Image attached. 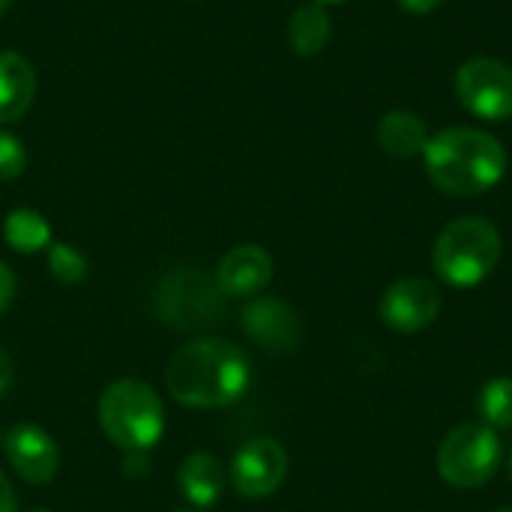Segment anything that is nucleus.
<instances>
[{
	"label": "nucleus",
	"mask_w": 512,
	"mask_h": 512,
	"mask_svg": "<svg viewBox=\"0 0 512 512\" xmlns=\"http://www.w3.org/2000/svg\"><path fill=\"white\" fill-rule=\"evenodd\" d=\"M252 381L249 357L228 339L204 336L177 348L165 369V387L174 402L195 411L234 405Z\"/></svg>",
	"instance_id": "obj_1"
},
{
	"label": "nucleus",
	"mask_w": 512,
	"mask_h": 512,
	"mask_svg": "<svg viewBox=\"0 0 512 512\" xmlns=\"http://www.w3.org/2000/svg\"><path fill=\"white\" fill-rule=\"evenodd\" d=\"M426 171L432 183L456 198L483 195L495 189L507 174V150L498 138L480 129H444L429 138Z\"/></svg>",
	"instance_id": "obj_2"
},
{
	"label": "nucleus",
	"mask_w": 512,
	"mask_h": 512,
	"mask_svg": "<svg viewBox=\"0 0 512 512\" xmlns=\"http://www.w3.org/2000/svg\"><path fill=\"white\" fill-rule=\"evenodd\" d=\"M96 417L105 438L123 453H147L165 435V405L159 393L138 378L108 384L99 396Z\"/></svg>",
	"instance_id": "obj_3"
},
{
	"label": "nucleus",
	"mask_w": 512,
	"mask_h": 512,
	"mask_svg": "<svg viewBox=\"0 0 512 512\" xmlns=\"http://www.w3.org/2000/svg\"><path fill=\"white\" fill-rule=\"evenodd\" d=\"M501 234L489 219L465 216L450 222L432 249V267L438 279L453 288H477L501 261Z\"/></svg>",
	"instance_id": "obj_4"
},
{
	"label": "nucleus",
	"mask_w": 512,
	"mask_h": 512,
	"mask_svg": "<svg viewBox=\"0 0 512 512\" xmlns=\"http://www.w3.org/2000/svg\"><path fill=\"white\" fill-rule=\"evenodd\" d=\"M225 294L216 279L201 270H174L159 285V318L174 330H207L225 315Z\"/></svg>",
	"instance_id": "obj_5"
},
{
	"label": "nucleus",
	"mask_w": 512,
	"mask_h": 512,
	"mask_svg": "<svg viewBox=\"0 0 512 512\" xmlns=\"http://www.w3.org/2000/svg\"><path fill=\"white\" fill-rule=\"evenodd\" d=\"M438 474L453 489L486 486L501 465V441L486 423H465L453 429L438 447Z\"/></svg>",
	"instance_id": "obj_6"
},
{
	"label": "nucleus",
	"mask_w": 512,
	"mask_h": 512,
	"mask_svg": "<svg viewBox=\"0 0 512 512\" xmlns=\"http://www.w3.org/2000/svg\"><path fill=\"white\" fill-rule=\"evenodd\" d=\"M459 102L480 120L512 117V69L495 57H474L459 66L456 75Z\"/></svg>",
	"instance_id": "obj_7"
},
{
	"label": "nucleus",
	"mask_w": 512,
	"mask_h": 512,
	"mask_svg": "<svg viewBox=\"0 0 512 512\" xmlns=\"http://www.w3.org/2000/svg\"><path fill=\"white\" fill-rule=\"evenodd\" d=\"M288 477V450L273 438H252L246 441L228 468V480L237 495L261 501L282 489Z\"/></svg>",
	"instance_id": "obj_8"
},
{
	"label": "nucleus",
	"mask_w": 512,
	"mask_h": 512,
	"mask_svg": "<svg viewBox=\"0 0 512 512\" xmlns=\"http://www.w3.org/2000/svg\"><path fill=\"white\" fill-rule=\"evenodd\" d=\"M444 309V297L438 291L435 282L420 279V276H408L393 282L384 297H381V321L393 330V333H423L429 330L438 315Z\"/></svg>",
	"instance_id": "obj_9"
},
{
	"label": "nucleus",
	"mask_w": 512,
	"mask_h": 512,
	"mask_svg": "<svg viewBox=\"0 0 512 512\" xmlns=\"http://www.w3.org/2000/svg\"><path fill=\"white\" fill-rule=\"evenodd\" d=\"M0 447L6 453L12 471L30 486H45L60 471V450L42 426L18 423L3 435Z\"/></svg>",
	"instance_id": "obj_10"
},
{
	"label": "nucleus",
	"mask_w": 512,
	"mask_h": 512,
	"mask_svg": "<svg viewBox=\"0 0 512 512\" xmlns=\"http://www.w3.org/2000/svg\"><path fill=\"white\" fill-rule=\"evenodd\" d=\"M240 327L258 348L270 354H288L300 345V318L276 297H252L240 315Z\"/></svg>",
	"instance_id": "obj_11"
},
{
	"label": "nucleus",
	"mask_w": 512,
	"mask_h": 512,
	"mask_svg": "<svg viewBox=\"0 0 512 512\" xmlns=\"http://www.w3.org/2000/svg\"><path fill=\"white\" fill-rule=\"evenodd\" d=\"M273 279V258L264 246L255 243H243L234 246L216 270V282L222 288L225 297L234 300H252L258 297Z\"/></svg>",
	"instance_id": "obj_12"
},
{
	"label": "nucleus",
	"mask_w": 512,
	"mask_h": 512,
	"mask_svg": "<svg viewBox=\"0 0 512 512\" xmlns=\"http://www.w3.org/2000/svg\"><path fill=\"white\" fill-rule=\"evenodd\" d=\"M177 486H180V495L195 510H207L222 498L225 468L213 453H192L183 459V465L177 471Z\"/></svg>",
	"instance_id": "obj_13"
},
{
	"label": "nucleus",
	"mask_w": 512,
	"mask_h": 512,
	"mask_svg": "<svg viewBox=\"0 0 512 512\" xmlns=\"http://www.w3.org/2000/svg\"><path fill=\"white\" fill-rule=\"evenodd\" d=\"M33 93V66L15 51H0V123H18L27 114Z\"/></svg>",
	"instance_id": "obj_14"
},
{
	"label": "nucleus",
	"mask_w": 512,
	"mask_h": 512,
	"mask_svg": "<svg viewBox=\"0 0 512 512\" xmlns=\"http://www.w3.org/2000/svg\"><path fill=\"white\" fill-rule=\"evenodd\" d=\"M378 141H381L384 153H390L396 159H411V156H420L426 150L429 132L417 114L387 111L378 123Z\"/></svg>",
	"instance_id": "obj_15"
},
{
	"label": "nucleus",
	"mask_w": 512,
	"mask_h": 512,
	"mask_svg": "<svg viewBox=\"0 0 512 512\" xmlns=\"http://www.w3.org/2000/svg\"><path fill=\"white\" fill-rule=\"evenodd\" d=\"M288 42L300 57H312L327 48L330 42V15L321 3L300 6L288 21Z\"/></svg>",
	"instance_id": "obj_16"
},
{
	"label": "nucleus",
	"mask_w": 512,
	"mask_h": 512,
	"mask_svg": "<svg viewBox=\"0 0 512 512\" xmlns=\"http://www.w3.org/2000/svg\"><path fill=\"white\" fill-rule=\"evenodd\" d=\"M3 237L15 252L33 255L51 246V225L42 213L30 207H18L3 219Z\"/></svg>",
	"instance_id": "obj_17"
},
{
	"label": "nucleus",
	"mask_w": 512,
	"mask_h": 512,
	"mask_svg": "<svg viewBox=\"0 0 512 512\" xmlns=\"http://www.w3.org/2000/svg\"><path fill=\"white\" fill-rule=\"evenodd\" d=\"M477 411L486 426L512 429V378H492L477 396Z\"/></svg>",
	"instance_id": "obj_18"
},
{
	"label": "nucleus",
	"mask_w": 512,
	"mask_h": 512,
	"mask_svg": "<svg viewBox=\"0 0 512 512\" xmlns=\"http://www.w3.org/2000/svg\"><path fill=\"white\" fill-rule=\"evenodd\" d=\"M48 273L63 285H81L90 273V264L81 249L69 243H51L48 246Z\"/></svg>",
	"instance_id": "obj_19"
},
{
	"label": "nucleus",
	"mask_w": 512,
	"mask_h": 512,
	"mask_svg": "<svg viewBox=\"0 0 512 512\" xmlns=\"http://www.w3.org/2000/svg\"><path fill=\"white\" fill-rule=\"evenodd\" d=\"M24 168H27V150L21 147V141L15 135L0 129V183L21 177Z\"/></svg>",
	"instance_id": "obj_20"
},
{
	"label": "nucleus",
	"mask_w": 512,
	"mask_h": 512,
	"mask_svg": "<svg viewBox=\"0 0 512 512\" xmlns=\"http://www.w3.org/2000/svg\"><path fill=\"white\" fill-rule=\"evenodd\" d=\"M15 291H18V282H15V273L9 270V264L0 261V315L12 306L15 300Z\"/></svg>",
	"instance_id": "obj_21"
},
{
	"label": "nucleus",
	"mask_w": 512,
	"mask_h": 512,
	"mask_svg": "<svg viewBox=\"0 0 512 512\" xmlns=\"http://www.w3.org/2000/svg\"><path fill=\"white\" fill-rule=\"evenodd\" d=\"M12 378H15L12 357H9V354H6V348L0 345V399L9 393V387H12Z\"/></svg>",
	"instance_id": "obj_22"
},
{
	"label": "nucleus",
	"mask_w": 512,
	"mask_h": 512,
	"mask_svg": "<svg viewBox=\"0 0 512 512\" xmlns=\"http://www.w3.org/2000/svg\"><path fill=\"white\" fill-rule=\"evenodd\" d=\"M0 512H18V498H15V489L9 483V477L0 471Z\"/></svg>",
	"instance_id": "obj_23"
},
{
	"label": "nucleus",
	"mask_w": 512,
	"mask_h": 512,
	"mask_svg": "<svg viewBox=\"0 0 512 512\" xmlns=\"http://www.w3.org/2000/svg\"><path fill=\"white\" fill-rule=\"evenodd\" d=\"M123 471L129 474V477H147V453H126V465H123Z\"/></svg>",
	"instance_id": "obj_24"
},
{
	"label": "nucleus",
	"mask_w": 512,
	"mask_h": 512,
	"mask_svg": "<svg viewBox=\"0 0 512 512\" xmlns=\"http://www.w3.org/2000/svg\"><path fill=\"white\" fill-rule=\"evenodd\" d=\"M408 12H417V15H426V12H432V9H438L444 0H399Z\"/></svg>",
	"instance_id": "obj_25"
},
{
	"label": "nucleus",
	"mask_w": 512,
	"mask_h": 512,
	"mask_svg": "<svg viewBox=\"0 0 512 512\" xmlns=\"http://www.w3.org/2000/svg\"><path fill=\"white\" fill-rule=\"evenodd\" d=\"M315 3H321V6H327V3H342V0H315Z\"/></svg>",
	"instance_id": "obj_26"
},
{
	"label": "nucleus",
	"mask_w": 512,
	"mask_h": 512,
	"mask_svg": "<svg viewBox=\"0 0 512 512\" xmlns=\"http://www.w3.org/2000/svg\"><path fill=\"white\" fill-rule=\"evenodd\" d=\"M9 3H12V0H0V12H3V9H6Z\"/></svg>",
	"instance_id": "obj_27"
},
{
	"label": "nucleus",
	"mask_w": 512,
	"mask_h": 512,
	"mask_svg": "<svg viewBox=\"0 0 512 512\" xmlns=\"http://www.w3.org/2000/svg\"><path fill=\"white\" fill-rule=\"evenodd\" d=\"M498 512H512V507H504V510H498Z\"/></svg>",
	"instance_id": "obj_28"
},
{
	"label": "nucleus",
	"mask_w": 512,
	"mask_h": 512,
	"mask_svg": "<svg viewBox=\"0 0 512 512\" xmlns=\"http://www.w3.org/2000/svg\"><path fill=\"white\" fill-rule=\"evenodd\" d=\"M510 477H512V453H510Z\"/></svg>",
	"instance_id": "obj_29"
},
{
	"label": "nucleus",
	"mask_w": 512,
	"mask_h": 512,
	"mask_svg": "<svg viewBox=\"0 0 512 512\" xmlns=\"http://www.w3.org/2000/svg\"><path fill=\"white\" fill-rule=\"evenodd\" d=\"M27 512H48V510H27Z\"/></svg>",
	"instance_id": "obj_30"
},
{
	"label": "nucleus",
	"mask_w": 512,
	"mask_h": 512,
	"mask_svg": "<svg viewBox=\"0 0 512 512\" xmlns=\"http://www.w3.org/2000/svg\"><path fill=\"white\" fill-rule=\"evenodd\" d=\"M177 512H195V510H177Z\"/></svg>",
	"instance_id": "obj_31"
},
{
	"label": "nucleus",
	"mask_w": 512,
	"mask_h": 512,
	"mask_svg": "<svg viewBox=\"0 0 512 512\" xmlns=\"http://www.w3.org/2000/svg\"><path fill=\"white\" fill-rule=\"evenodd\" d=\"M0 444H3V435H0Z\"/></svg>",
	"instance_id": "obj_32"
}]
</instances>
